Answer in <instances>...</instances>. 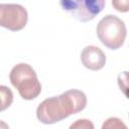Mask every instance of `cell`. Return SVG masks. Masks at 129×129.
Here are the masks:
<instances>
[{
  "instance_id": "obj_1",
  "label": "cell",
  "mask_w": 129,
  "mask_h": 129,
  "mask_svg": "<svg viewBox=\"0 0 129 129\" xmlns=\"http://www.w3.org/2000/svg\"><path fill=\"white\" fill-rule=\"evenodd\" d=\"M86 106L87 97L84 92L69 90L59 96L43 100L36 109V117L43 124H53L83 111Z\"/></svg>"
},
{
  "instance_id": "obj_2",
  "label": "cell",
  "mask_w": 129,
  "mask_h": 129,
  "mask_svg": "<svg viewBox=\"0 0 129 129\" xmlns=\"http://www.w3.org/2000/svg\"><path fill=\"white\" fill-rule=\"evenodd\" d=\"M12 86L17 89L20 97L24 100H33L41 92V85L37 79L35 71L27 63L14 66L9 74Z\"/></svg>"
},
{
  "instance_id": "obj_3",
  "label": "cell",
  "mask_w": 129,
  "mask_h": 129,
  "mask_svg": "<svg viewBox=\"0 0 129 129\" xmlns=\"http://www.w3.org/2000/svg\"><path fill=\"white\" fill-rule=\"evenodd\" d=\"M97 35L100 41L110 49L120 48L126 38L127 29L123 20L115 15H106L97 25Z\"/></svg>"
},
{
  "instance_id": "obj_4",
  "label": "cell",
  "mask_w": 129,
  "mask_h": 129,
  "mask_svg": "<svg viewBox=\"0 0 129 129\" xmlns=\"http://www.w3.org/2000/svg\"><path fill=\"white\" fill-rule=\"evenodd\" d=\"M106 0H59L61 8L82 22L93 20L105 7Z\"/></svg>"
},
{
  "instance_id": "obj_5",
  "label": "cell",
  "mask_w": 129,
  "mask_h": 129,
  "mask_svg": "<svg viewBox=\"0 0 129 129\" xmlns=\"http://www.w3.org/2000/svg\"><path fill=\"white\" fill-rule=\"evenodd\" d=\"M26 9L19 4H0V25L11 31L23 29L27 23Z\"/></svg>"
},
{
  "instance_id": "obj_6",
  "label": "cell",
  "mask_w": 129,
  "mask_h": 129,
  "mask_svg": "<svg viewBox=\"0 0 129 129\" xmlns=\"http://www.w3.org/2000/svg\"><path fill=\"white\" fill-rule=\"evenodd\" d=\"M81 60L85 68L91 71H99L106 63V55L100 47L88 45L82 50Z\"/></svg>"
},
{
  "instance_id": "obj_7",
  "label": "cell",
  "mask_w": 129,
  "mask_h": 129,
  "mask_svg": "<svg viewBox=\"0 0 129 129\" xmlns=\"http://www.w3.org/2000/svg\"><path fill=\"white\" fill-rule=\"evenodd\" d=\"M117 82L121 92L127 99H129V72L124 71L120 73L117 77Z\"/></svg>"
},
{
  "instance_id": "obj_8",
  "label": "cell",
  "mask_w": 129,
  "mask_h": 129,
  "mask_svg": "<svg viewBox=\"0 0 129 129\" xmlns=\"http://www.w3.org/2000/svg\"><path fill=\"white\" fill-rule=\"evenodd\" d=\"M0 92H1V111H4L12 104L13 94L9 88L3 85L0 86Z\"/></svg>"
},
{
  "instance_id": "obj_9",
  "label": "cell",
  "mask_w": 129,
  "mask_h": 129,
  "mask_svg": "<svg viewBox=\"0 0 129 129\" xmlns=\"http://www.w3.org/2000/svg\"><path fill=\"white\" fill-rule=\"evenodd\" d=\"M102 128L103 129H105V128H127V126L119 118L111 117L106 120V122L103 124Z\"/></svg>"
},
{
  "instance_id": "obj_10",
  "label": "cell",
  "mask_w": 129,
  "mask_h": 129,
  "mask_svg": "<svg viewBox=\"0 0 129 129\" xmlns=\"http://www.w3.org/2000/svg\"><path fill=\"white\" fill-rule=\"evenodd\" d=\"M112 5L119 12L125 13L129 11V0H112Z\"/></svg>"
},
{
  "instance_id": "obj_11",
  "label": "cell",
  "mask_w": 129,
  "mask_h": 129,
  "mask_svg": "<svg viewBox=\"0 0 129 129\" xmlns=\"http://www.w3.org/2000/svg\"><path fill=\"white\" fill-rule=\"evenodd\" d=\"M71 129L73 128H84V129H93L94 128V125L90 122V120H87V119H80V120H77L74 124H72L70 126Z\"/></svg>"
}]
</instances>
